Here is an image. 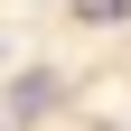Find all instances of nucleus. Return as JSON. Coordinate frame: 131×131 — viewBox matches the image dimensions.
<instances>
[{"instance_id": "1", "label": "nucleus", "mask_w": 131, "mask_h": 131, "mask_svg": "<svg viewBox=\"0 0 131 131\" xmlns=\"http://www.w3.org/2000/svg\"><path fill=\"white\" fill-rule=\"evenodd\" d=\"M66 103V75L56 66H28V75H9V122H38V112Z\"/></svg>"}, {"instance_id": "2", "label": "nucleus", "mask_w": 131, "mask_h": 131, "mask_svg": "<svg viewBox=\"0 0 131 131\" xmlns=\"http://www.w3.org/2000/svg\"><path fill=\"white\" fill-rule=\"evenodd\" d=\"M75 9H84L94 28H103V19H131V0H75Z\"/></svg>"}]
</instances>
